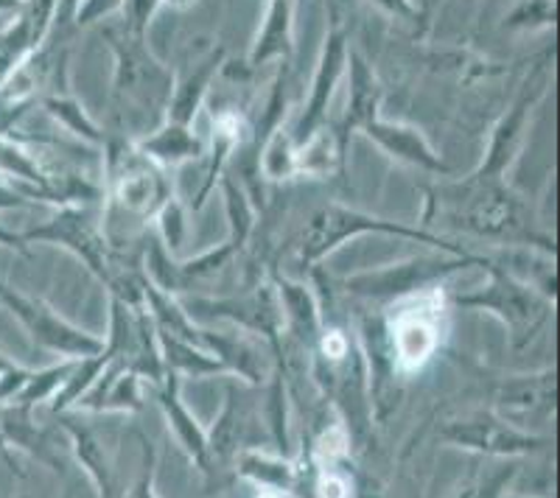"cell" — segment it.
<instances>
[{"instance_id": "obj_2", "label": "cell", "mask_w": 560, "mask_h": 498, "mask_svg": "<svg viewBox=\"0 0 560 498\" xmlns=\"http://www.w3.org/2000/svg\"><path fill=\"white\" fill-rule=\"evenodd\" d=\"M471 261H457V263H443V261H412L407 266H395L378 275H362L359 281H348L350 292H359L364 297H398V294H409L415 286H423L432 277L452 272V269L465 266Z\"/></svg>"}, {"instance_id": "obj_3", "label": "cell", "mask_w": 560, "mask_h": 498, "mask_svg": "<svg viewBox=\"0 0 560 498\" xmlns=\"http://www.w3.org/2000/svg\"><path fill=\"white\" fill-rule=\"evenodd\" d=\"M359 230H393V233H409L401 230V227H395V224H384V222H370V218L359 216V213H350L345 208H328L325 213H319L317 218L308 227L306 238H303V261H314L325 252V249H331L334 244H339L342 238H348L350 233Z\"/></svg>"}, {"instance_id": "obj_1", "label": "cell", "mask_w": 560, "mask_h": 498, "mask_svg": "<svg viewBox=\"0 0 560 498\" xmlns=\"http://www.w3.org/2000/svg\"><path fill=\"white\" fill-rule=\"evenodd\" d=\"M440 317L443 300L440 294H429L423 300L404 306V311L393 320V347L401 370H418L434 353L440 342Z\"/></svg>"}, {"instance_id": "obj_6", "label": "cell", "mask_w": 560, "mask_h": 498, "mask_svg": "<svg viewBox=\"0 0 560 498\" xmlns=\"http://www.w3.org/2000/svg\"><path fill=\"white\" fill-rule=\"evenodd\" d=\"M43 233L48 238H62V241H68L77 252H82V258H88L90 266L104 275V269H102L104 247L96 238V233H93V227H88V222H84L82 216H77V213H65L57 224H51V227Z\"/></svg>"}, {"instance_id": "obj_4", "label": "cell", "mask_w": 560, "mask_h": 498, "mask_svg": "<svg viewBox=\"0 0 560 498\" xmlns=\"http://www.w3.org/2000/svg\"><path fill=\"white\" fill-rule=\"evenodd\" d=\"M497 288H490V294H477V297H465L463 306H497L504 320H516L518 325H527L524 331L535 333V328L541 325V300H535L533 294L518 288L516 283H510L504 275H497Z\"/></svg>"}, {"instance_id": "obj_7", "label": "cell", "mask_w": 560, "mask_h": 498, "mask_svg": "<svg viewBox=\"0 0 560 498\" xmlns=\"http://www.w3.org/2000/svg\"><path fill=\"white\" fill-rule=\"evenodd\" d=\"M339 48H342V37L331 39V48H328V54H325L323 73H319V76H323L319 79V90L314 93V102H312V109H308V116L303 118V123H300V141H306L308 132H312V127H314V118H319V112L325 109V102H328L331 84H334V79H337Z\"/></svg>"}, {"instance_id": "obj_8", "label": "cell", "mask_w": 560, "mask_h": 498, "mask_svg": "<svg viewBox=\"0 0 560 498\" xmlns=\"http://www.w3.org/2000/svg\"><path fill=\"white\" fill-rule=\"evenodd\" d=\"M319 498H348V485L339 476H323V482H319Z\"/></svg>"}, {"instance_id": "obj_5", "label": "cell", "mask_w": 560, "mask_h": 498, "mask_svg": "<svg viewBox=\"0 0 560 498\" xmlns=\"http://www.w3.org/2000/svg\"><path fill=\"white\" fill-rule=\"evenodd\" d=\"M9 303L18 308L20 317H26L28 328L37 333V339H43L45 345H51V347H57V351H65V353H79V356H84V353H98L96 339H90V336H84V333L68 328L62 320H57V317H51V313L45 311L43 306L20 303V297H14V294Z\"/></svg>"}, {"instance_id": "obj_9", "label": "cell", "mask_w": 560, "mask_h": 498, "mask_svg": "<svg viewBox=\"0 0 560 498\" xmlns=\"http://www.w3.org/2000/svg\"><path fill=\"white\" fill-rule=\"evenodd\" d=\"M261 498H278V496H261Z\"/></svg>"}]
</instances>
